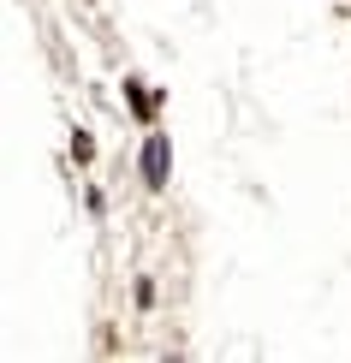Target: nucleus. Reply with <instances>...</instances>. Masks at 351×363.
Listing matches in <instances>:
<instances>
[{
	"label": "nucleus",
	"mask_w": 351,
	"mask_h": 363,
	"mask_svg": "<svg viewBox=\"0 0 351 363\" xmlns=\"http://www.w3.org/2000/svg\"><path fill=\"white\" fill-rule=\"evenodd\" d=\"M143 173H149V185H167V143H161V138H149V149H143Z\"/></svg>",
	"instance_id": "1"
}]
</instances>
